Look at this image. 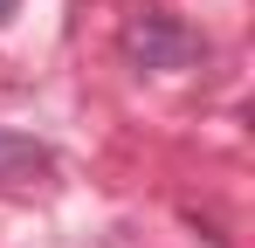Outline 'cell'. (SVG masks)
Listing matches in <instances>:
<instances>
[{"mask_svg":"<svg viewBox=\"0 0 255 248\" xmlns=\"http://www.w3.org/2000/svg\"><path fill=\"white\" fill-rule=\"evenodd\" d=\"M118 48H125L131 69H186V62L200 55V35H193L179 14H166V7H138V14H125Z\"/></svg>","mask_w":255,"mask_h":248,"instance_id":"obj_1","label":"cell"},{"mask_svg":"<svg viewBox=\"0 0 255 248\" xmlns=\"http://www.w3.org/2000/svg\"><path fill=\"white\" fill-rule=\"evenodd\" d=\"M55 179V152L28 131H7L0 124V186L7 193H28V186H48Z\"/></svg>","mask_w":255,"mask_h":248,"instance_id":"obj_2","label":"cell"},{"mask_svg":"<svg viewBox=\"0 0 255 248\" xmlns=\"http://www.w3.org/2000/svg\"><path fill=\"white\" fill-rule=\"evenodd\" d=\"M14 14H21V0H0V28H7V21H14Z\"/></svg>","mask_w":255,"mask_h":248,"instance_id":"obj_3","label":"cell"}]
</instances>
